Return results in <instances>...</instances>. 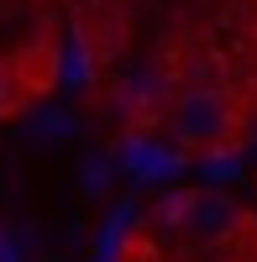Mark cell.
I'll return each mask as SVG.
<instances>
[{"mask_svg":"<svg viewBox=\"0 0 257 262\" xmlns=\"http://www.w3.org/2000/svg\"><path fill=\"white\" fill-rule=\"evenodd\" d=\"M168 137H174L179 152L216 158V152H231L247 137V116L237 111V100H231L226 90L195 84V90H184L179 105L168 111Z\"/></svg>","mask_w":257,"mask_h":262,"instance_id":"obj_1","label":"cell"},{"mask_svg":"<svg viewBox=\"0 0 257 262\" xmlns=\"http://www.w3.org/2000/svg\"><path fill=\"white\" fill-rule=\"evenodd\" d=\"M189 194H195V189H174V194H158V200L147 205V226H158V231H174V236H184Z\"/></svg>","mask_w":257,"mask_h":262,"instance_id":"obj_5","label":"cell"},{"mask_svg":"<svg viewBox=\"0 0 257 262\" xmlns=\"http://www.w3.org/2000/svg\"><path fill=\"white\" fill-rule=\"evenodd\" d=\"M121 163L132 168V173H142V179L179 168V158H168V152L158 147V137H126V142H121Z\"/></svg>","mask_w":257,"mask_h":262,"instance_id":"obj_4","label":"cell"},{"mask_svg":"<svg viewBox=\"0 0 257 262\" xmlns=\"http://www.w3.org/2000/svg\"><path fill=\"white\" fill-rule=\"evenodd\" d=\"M184 90H174V74L163 69V63H132V69H121L116 90H111V111H121L126 121L137 126H168V111L179 105Z\"/></svg>","mask_w":257,"mask_h":262,"instance_id":"obj_2","label":"cell"},{"mask_svg":"<svg viewBox=\"0 0 257 262\" xmlns=\"http://www.w3.org/2000/svg\"><path fill=\"white\" fill-rule=\"evenodd\" d=\"M105 173H111V168H105V158H95L90 173H84V184H90V189H105Z\"/></svg>","mask_w":257,"mask_h":262,"instance_id":"obj_6","label":"cell"},{"mask_svg":"<svg viewBox=\"0 0 257 262\" xmlns=\"http://www.w3.org/2000/svg\"><path fill=\"white\" fill-rule=\"evenodd\" d=\"M247 226L242 205L221 189H195L189 194V215H184V236L189 242H205V247H221L226 236H237Z\"/></svg>","mask_w":257,"mask_h":262,"instance_id":"obj_3","label":"cell"}]
</instances>
